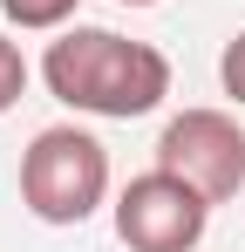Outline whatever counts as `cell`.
I'll return each instance as SVG.
<instances>
[{
  "instance_id": "7a4b0ae2",
  "label": "cell",
  "mask_w": 245,
  "mask_h": 252,
  "mask_svg": "<svg viewBox=\"0 0 245 252\" xmlns=\"http://www.w3.org/2000/svg\"><path fill=\"white\" fill-rule=\"evenodd\" d=\"M109 198V150L75 123L41 129L21 150V205L41 225H82Z\"/></svg>"
},
{
  "instance_id": "277c9868",
  "label": "cell",
  "mask_w": 245,
  "mask_h": 252,
  "mask_svg": "<svg viewBox=\"0 0 245 252\" xmlns=\"http://www.w3.org/2000/svg\"><path fill=\"white\" fill-rule=\"evenodd\" d=\"M157 170L198 184L211 205L239 198L245 191V129H239V116H225V109H184V116H170L163 136H157Z\"/></svg>"
},
{
  "instance_id": "3957f363",
  "label": "cell",
  "mask_w": 245,
  "mask_h": 252,
  "mask_svg": "<svg viewBox=\"0 0 245 252\" xmlns=\"http://www.w3.org/2000/svg\"><path fill=\"white\" fill-rule=\"evenodd\" d=\"M204 225H211V198L170 170L129 177L116 198V239L129 252H198Z\"/></svg>"
},
{
  "instance_id": "52a82bcc",
  "label": "cell",
  "mask_w": 245,
  "mask_h": 252,
  "mask_svg": "<svg viewBox=\"0 0 245 252\" xmlns=\"http://www.w3.org/2000/svg\"><path fill=\"white\" fill-rule=\"evenodd\" d=\"M218 82H225V95L245 109V28L225 41V55H218Z\"/></svg>"
},
{
  "instance_id": "6da1fadb",
  "label": "cell",
  "mask_w": 245,
  "mask_h": 252,
  "mask_svg": "<svg viewBox=\"0 0 245 252\" xmlns=\"http://www.w3.org/2000/svg\"><path fill=\"white\" fill-rule=\"evenodd\" d=\"M41 82L75 116L129 123L170 95V62H163V48L129 41L116 28H61V41H48L41 55Z\"/></svg>"
},
{
  "instance_id": "5b68a950",
  "label": "cell",
  "mask_w": 245,
  "mask_h": 252,
  "mask_svg": "<svg viewBox=\"0 0 245 252\" xmlns=\"http://www.w3.org/2000/svg\"><path fill=\"white\" fill-rule=\"evenodd\" d=\"M82 0H0V14L14 21V28H28V34H48V28H68L75 21Z\"/></svg>"
},
{
  "instance_id": "8992f818",
  "label": "cell",
  "mask_w": 245,
  "mask_h": 252,
  "mask_svg": "<svg viewBox=\"0 0 245 252\" xmlns=\"http://www.w3.org/2000/svg\"><path fill=\"white\" fill-rule=\"evenodd\" d=\"M21 95H28V55H21V48L0 34V116H7Z\"/></svg>"
},
{
  "instance_id": "ba28073f",
  "label": "cell",
  "mask_w": 245,
  "mask_h": 252,
  "mask_svg": "<svg viewBox=\"0 0 245 252\" xmlns=\"http://www.w3.org/2000/svg\"><path fill=\"white\" fill-rule=\"evenodd\" d=\"M122 7H157V0H122Z\"/></svg>"
}]
</instances>
